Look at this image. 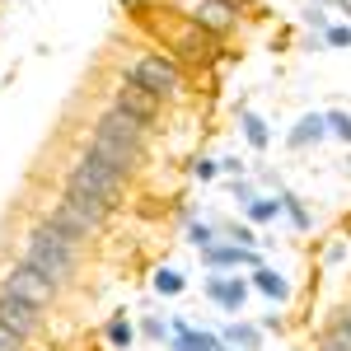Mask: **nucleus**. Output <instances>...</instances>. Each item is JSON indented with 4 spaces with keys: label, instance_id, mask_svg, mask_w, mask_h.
Here are the masks:
<instances>
[{
    "label": "nucleus",
    "instance_id": "f257e3e1",
    "mask_svg": "<svg viewBox=\"0 0 351 351\" xmlns=\"http://www.w3.org/2000/svg\"><path fill=\"white\" fill-rule=\"evenodd\" d=\"M80 155H94L99 164H108V169L122 173V178H132L136 169L145 164V155H150V127L132 122L122 108L108 104V108L94 117V132L84 136Z\"/></svg>",
    "mask_w": 351,
    "mask_h": 351
},
{
    "label": "nucleus",
    "instance_id": "f03ea898",
    "mask_svg": "<svg viewBox=\"0 0 351 351\" xmlns=\"http://www.w3.org/2000/svg\"><path fill=\"white\" fill-rule=\"evenodd\" d=\"M80 258H84V243L75 239V234H66V230L47 225V220H38V225L24 234V253H19V263H28L33 271H43L56 291L75 286V276H80Z\"/></svg>",
    "mask_w": 351,
    "mask_h": 351
},
{
    "label": "nucleus",
    "instance_id": "7ed1b4c3",
    "mask_svg": "<svg viewBox=\"0 0 351 351\" xmlns=\"http://www.w3.org/2000/svg\"><path fill=\"white\" fill-rule=\"evenodd\" d=\"M127 183L132 178H122L117 169L99 164L94 155H75L71 169H66V178H61V192L66 197H80V202H94L104 211H117L127 202Z\"/></svg>",
    "mask_w": 351,
    "mask_h": 351
},
{
    "label": "nucleus",
    "instance_id": "20e7f679",
    "mask_svg": "<svg viewBox=\"0 0 351 351\" xmlns=\"http://www.w3.org/2000/svg\"><path fill=\"white\" fill-rule=\"evenodd\" d=\"M122 80H132V84H141V89H150L155 99H183L188 94V71L173 61V56L164 52V47H150V52H141V56H132L127 66H122Z\"/></svg>",
    "mask_w": 351,
    "mask_h": 351
},
{
    "label": "nucleus",
    "instance_id": "39448f33",
    "mask_svg": "<svg viewBox=\"0 0 351 351\" xmlns=\"http://www.w3.org/2000/svg\"><path fill=\"white\" fill-rule=\"evenodd\" d=\"M164 52L173 56L183 71L188 66H197V71H206V66H216L220 56H225V47H220V38H211V33H202L197 24H188L178 10H169V33H164Z\"/></svg>",
    "mask_w": 351,
    "mask_h": 351
},
{
    "label": "nucleus",
    "instance_id": "423d86ee",
    "mask_svg": "<svg viewBox=\"0 0 351 351\" xmlns=\"http://www.w3.org/2000/svg\"><path fill=\"white\" fill-rule=\"evenodd\" d=\"M108 216H112V211L94 206V202H80V197H66V192H61V197H56L52 206L43 211V220H47V225L66 230V234H75L80 243H89V234H99Z\"/></svg>",
    "mask_w": 351,
    "mask_h": 351
},
{
    "label": "nucleus",
    "instance_id": "0eeeda50",
    "mask_svg": "<svg viewBox=\"0 0 351 351\" xmlns=\"http://www.w3.org/2000/svg\"><path fill=\"white\" fill-rule=\"evenodd\" d=\"M0 291H5V295L28 300V304H38L43 314H47V309H56V300H61V291H56L43 271H33L28 263H10V267L0 271Z\"/></svg>",
    "mask_w": 351,
    "mask_h": 351
},
{
    "label": "nucleus",
    "instance_id": "6e6552de",
    "mask_svg": "<svg viewBox=\"0 0 351 351\" xmlns=\"http://www.w3.org/2000/svg\"><path fill=\"white\" fill-rule=\"evenodd\" d=\"M173 10H178L188 24H197L202 33H211V38H230L243 19V10L225 5V0H173Z\"/></svg>",
    "mask_w": 351,
    "mask_h": 351
},
{
    "label": "nucleus",
    "instance_id": "1a4fd4ad",
    "mask_svg": "<svg viewBox=\"0 0 351 351\" xmlns=\"http://www.w3.org/2000/svg\"><path fill=\"white\" fill-rule=\"evenodd\" d=\"M202 295L211 300V304H220L225 314H243V304L253 295V281L239 276V271H211V276L202 281Z\"/></svg>",
    "mask_w": 351,
    "mask_h": 351
},
{
    "label": "nucleus",
    "instance_id": "9d476101",
    "mask_svg": "<svg viewBox=\"0 0 351 351\" xmlns=\"http://www.w3.org/2000/svg\"><path fill=\"white\" fill-rule=\"evenodd\" d=\"M112 108H122L132 122H141V127L155 132V122H160V112H164V99H155L150 89H141V84H132V80H122L112 89Z\"/></svg>",
    "mask_w": 351,
    "mask_h": 351
},
{
    "label": "nucleus",
    "instance_id": "9b49d317",
    "mask_svg": "<svg viewBox=\"0 0 351 351\" xmlns=\"http://www.w3.org/2000/svg\"><path fill=\"white\" fill-rule=\"evenodd\" d=\"M0 324L14 328L24 342H38V337H43V328H47V314H43L38 304H28V300L5 295V291H0Z\"/></svg>",
    "mask_w": 351,
    "mask_h": 351
},
{
    "label": "nucleus",
    "instance_id": "f8f14e48",
    "mask_svg": "<svg viewBox=\"0 0 351 351\" xmlns=\"http://www.w3.org/2000/svg\"><path fill=\"white\" fill-rule=\"evenodd\" d=\"M202 267L206 271H258L263 267V253L220 239V243H211V248H202Z\"/></svg>",
    "mask_w": 351,
    "mask_h": 351
},
{
    "label": "nucleus",
    "instance_id": "ddd939ff",
    "mask_svg": "<svg viewBox=\"0 0 351 351\" xmlns=\"http://www.w3.org/2000/svg\"><path fill=\"white\" fill-rule=\"evenodd\" d=\"M319 141H328V117L324 112H304L295 127H291V136H286L291 150H309V145H319Z\"/></svg>",
    "mask_w": 351,
    "mask_h": 351
},
{
    "label": "nucleus",
    "instance_id": "4468645a",
    "mask_svg": "<svg viewBox=\"0 0 351 351\" xmlns=\"http://www.w3.org/2000/svg\"><path fill=\"white\" fill-rule=\"evenodd\" d=\"M248 281H253V291H258V295L276 300V304H286V300H291V281H286L276 267H267V263H263L258 271H248Z\"/></svg>",
    "mask_w": 351,
    "mask_h": 351
},
{
    "label": "nucleus",
    "instance_id": "2eb2a0df",
    "mask_svg": "<svg viewBox=\"0 0 351 351\" xmlns=\"http://www.w3.org/2000/svg\"><path fill=\"white\" fill-rule=\"evenodd\" d=\"M314 351H351V324H347L342 309H337V314L328 319V328L314 337Z\"/></svg>",
    "mask_w": 351,
    "mask_h": 351
},
{
    "label": "nucleus",
    "instance_id": "dca6fc26",
    "mask_svg": "<svg viewBox=\"0 0 351 351\" xmlns=\"http://www.w3.org/2000/svg\"><path fill=\"white\" fill-rule=\"evenodd\" d=\"M220 342H225L230 351H258V347H263V328L243 324V319H239V324H225V328H220Z\"/></svg>",
    "mask_w": 351,
    "mask_h": 351
},
{
    "label": "nucleus",
    "instance_id": "f3484780",
    "mask_svg": "<svg viewBox=\"0 0 351 351\" xmlns=\"http://www.w3.org/2000/svg\"><path fill=\"white\" fill-rule=\"evenodd\" d=\"M169 351H225L220 332H202V328H188L178 337H169Z\"/></svg>",
    "mask_w": 351,
    "mask_h": 351
},
{
    "label": "nucleus",
    "instance_id": "a211bd4d",
    "mask_svg": "<svg viewBox=\"0 0 351 351\" xmlns=\"http://www.w3.org/2000/svg\"><path fill=\"white\" fill-rule=\"evenodd\" d=\"M136 332H141V328H136L127 314H112L108 324H104V342H108L112 351H132L136 347Z\"/></svg>",
    "mask_w": 351,
    "mask_h": 351
},
{
    "label": "nucleus",
    "instance_id": "6ab92c4d",
    "mask_svg": "<svg viewBox=\"0 0 351 351\" xmlns=\"http://www.w3.org/2000/svg\"><path fill=\"white\" fill-rule=\"evenodd\" d=\"M239 127H243V141H248L253 150H267V145H271L267 122H263V117H258L253 108H243V112H239Z\"/></svg>",
    "mask_w": 351,
    "mask_h": 351
},
{
    "label": "nucleus",
    "instance_id": "aec40b11",
    "mask_svg": "<svg viewBox=\"0 0 351 351\" xmlns=\"http://www.w3.org/2000/svg\"><path fill=\"white\" fill-rule=\"evenodd\" d=\"M150 286H155V295L173 300V295H183V291H188V276H183L178 267H155V281H150Z\"/></svg>",
    "mask_w": 351,
    "mask_h": 351
},
{
    "label": "nucleus",
    "instance_id": "412c9836",
    "mask_svg": "<svg viewBox=\"0 0 351 351\" xmlns=\"http://www.w3.org/2000/svg\"><path fill=\"white\" fill-rule=\"evenodd\" d=\"M276 197H281V211H286V220H291V225H295L300 234H304V230H314V216H309V206H304V202H300L295 192H276Z\"/></svg>",
    "mask_w": 351,
    "mask_h": 351
},
{
    "label": "nucleus",
    "instance_id": "4be33fe9",
    "mask_svg": "<svg viewBox=\"0 0 351 351\" xmlns=\"http://www.w3.org/2000/svg\"><path fill=\"white\" fill-rule=\"evenodd\" d=\"M243 216L253 220V225H271V220H281L286 211H281V197H267V192H263L253 206H243Z\"/></svg>",
    "mask_w": 351,
    "mask_h": 351
},
{
    "label": "nucleus",
    "instance_id": "5701e85b",
    "mask_svg": "<svg viewBox=\"0 0 351 351\" xmlns=\"http://www.w3.org/2000/svg\"><path fill=\"white\" fill-rule=\"evenodd\" d=\"M188 243L202 253V248H211V243H220V225H211V220H188Z\"/></svg>",
    "mask_w": 351,
    "mask_h": 351
},
{
    "label": "nucleus",
    "instance_id": "b1692460",
    "mask_svg": "<svg viewBox=\"0 0 351 351\" xmlns=\"http://www.w3.org/2000/svg\"><path fill=\"white\" fill-rule=\"evenodd\" d=\"M324 117H328V136L342 141V145H351V112L347 108H328Z\"/></svg>",
    "mask_w": 351,
    "mask_h": 351
},
{
    "label": "nucleus",
    "instance_id": "393cba45",
    "mask_svg": "<svg viewBox=\"0 0 351 351\" xmlns=\"http://www.w3.org/2000/svg\"><path fill=\"white\" fill-rule=\"evenodd\" d=\"M220 234H225V243H239V248H258V234H253V225H239V220H230V225H220Z\"/></svg>",
    "mask_w": 351,
    "mask_h": 351
},
{
    "label": "nucleus",
    "instance_id": "a878e982",
    "mask_svg": "<svg viewBox=\"0 0 351 351\" xmlns=\"http://www.w3.org/2000/svg\"><path fill=\"white\" fill-rule=\"evenodd\" d=\"M192 178H197V183H216V178H220V160L197 155V160H192Z\"/></svg>",
    "mask_w": 351,
    "mask_h": 351
},
{
    "label": "nucleus",
    "instance_id": "bb28decb",
    "mask_svg": "<svg viewBox=\"0 0 351 351\" xmlns=\"http://www.w3.org/2000/svg\"><path fill=\"white\" fill-rule=\"evenodd\" d=\"M141 332H145L150 342H169V337H173V332H169V324H164V319H155V314H145V319H141Z\"/></svg>",
    "mask_w": 351,
    "mask_h": 351
},
{
    "label": "nucleus",
    "instance_id": "cd10ccee",
    "mask_svg": "<svg viewBox=\"0 0 351 351\" xmlns=\"http://www.w3.org/2000/svg\"><path fill=\"white\" fill-rule=\"evenodd\" d=\"M324 43H328V47H337V52H342V47H351V24H328Z\"/></svg>",
    "mask_w": 351,
    "mask_h": 351
},
{
    "label": "nucleus",
    "instance_id": "c85d7f7f",
    "mask_svg": "<svg viewBox=\"0 0 351 351\" xmlns=\"http://www.w3.org/2000/svg\"><path fill=\"white\" fill-rule=\"evenodd\" d=\"M230 192H234V202H239V206H253V202H258V197H263V192L253 188V183H248V178H234V188H230Z\"/></svg>",
    "mask_w": 351,
    "mask_h": 351
},
{
    "label": "nucleus",
    "instance_id": "c756f323",
    "mask_svg": "<svg viewBox=\"0 0 351 351\" xmlns=\"http://www.w3.org/2000/svg\"><path fill=\"white\" fill-rule=\"evenodd\" d=\"M304 24H309V28H319V33H328V24H332V19H328V10H324V5L314 0V5L304 10Z\"/></svg>",
    "mask_w": 351,
    "mask_h": 351
},
{
    "label": "nucleus",
    "instance_id": "7c9ffc66",
    "mask_svg": "<svg viewBox=\"0 0 351 351\" xmlns=\"http://www.w3.org/2000/svg\"><path fill=\"white\" fill-rule=\"evenodd\" d=\"M0 351H28V342L14 332V328H5L0 324Z\"/></svg>",
    "mask_w": 351,
    "mask_h": 351
},
{
    "label": "nucleus",
    "instance_id": "2f4dec72",
    "mask_svg": "<svg viewBox=\"0 0 351 351\" xmlns=\"http://www.w3.org/2000/svg\"><path fill=\"white\" fill-rule=\"evenodd\" d=\"M220 173H230V178H248L243 164H239V155H225V160H220Z\"/></svg>",
    "mask_w": 351,
    "mask_h": 351
},
{
    "label": "nucleus",
    "instance_id": "473e14b6",
    "mask_svg": "<svg viewBox=\"0 0 351 351\" xmlns=\"http://www.w3.org/2000/svg\"><path fill=\"white\" fill-rule=\"evenodd\" d=\"M258 328H263V332H281V314H263V319H258Z\"/></svg>",
    "mask_w": 351,
    "mask_h": 351
},
{
    "label": "nucleus",
    "instance_id": "72a5a7b5",
    "mask_svg": "<svg viewBox=\"0 0 351 351\" xmlns=\"http://www.w3.org/2000/svg\"><path fill=\"white\" fill-rule=\"evenodd\" d=\"M225 5H234V10H253L258 0H225Z\"/></svg>",
    "mask_w": 351,
    "mask_h": 351
},
{
    "label": "nucleus",
    "instance_id": "f704fd0d",
    "mask_svg": "<svg viewBox=\"0 0 351 351\" xmlns=\"http://www.w3.org/2000/svg\"><path fill=\"white\" fill-rule=\"evenodd\" d=\"M342 314H347V324H351V304H342Z\"/></svg>",
    "mask_w": 351,
    "mask_h": 351
},
{
    "label": "nucleus",
    "instance_id": "c9c22d12",
    "mask_svg": "<svg viewBox=\"0 0 351 351\" xmlns=\"http://www.w3.org/2000/svg\"><path fill=\"white\" fill-rule=\"evenodd\" d=\"M347 173H351V155H347Z\"/></svg>",
    "mask_w": 351,
    "mask_h": 351
},
{
    "label": "nucleus",
    "instance_id": "e433bc0d",
    "mask_svg": "<svg viewBox=\"0 0 351 351\" xmlns=\"http://www.w3.org/2000/svg\"><path fill=\"white\" fill-rule=\"evenodd\" d=\"M225 351H230V347H225Z\"/></svg>",
    "mask_w": 351,
    "mask_h": 351
}]
</instances>
